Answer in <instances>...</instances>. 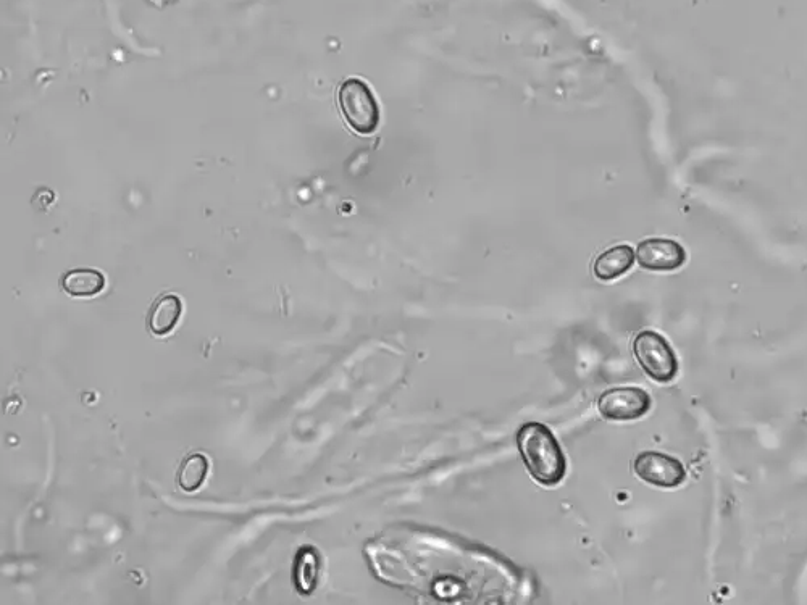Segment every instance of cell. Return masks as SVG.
Returning <instances> with one entry per match:
<instances>
[{
	"label": "cell",
	"mask_w": 807,
	"mask_h": 605,
	"mask_svg": "<svg viewBox=\"0 0 807 605\" xmlns=\"http://www.w3.org/2000/svg\"><path fill=\"white\" fill-rule=\"evenodd\" d=\"M517 446L530 475L544 486L561 483L565 476V457L561 446L541 423H525L517 433Z\"/></svg>",
	"instance_id": "obj_1"
},
{
	"label": "cell",
	"mask_w": 807,
	"mask_h": 605,
	"mask_svg": "<svg viewBox=\"0 0 807 605\" xmlns=\"http://www.w3.org/2000/svg\"><path fill=\"white\" fill-rule=\"evenodd\" d=\"M183 313V302L176 294H164L152 304L147 317L149 330L155 336H167L175 330Z\"/></svg>",
	"instance_id": "obj_7"
},
{
	"label": "cell",
	"mask_w": 807,
	"mask_h": 605,
	"mask_svg": "<svg viewBox=\"0 0 807 605\" xmlns=\"http://www.w3.org/2000/svg\"><path fill=\"white\" fill-rule=\"evenodd\" d=\"M635 254L630 246H615L599 255L594 262V275L601 281L617 280L632 268Z\"/></svg>",
	"instance_id": "obj_8"
},
{
	"label": "cell",
	"mask_w": 807,
	"mask_h": 605,
	"mask_svg": "<svg viewBox=\"0 0 807 605\" xmlns=\"http://www.w3.org/2000/svg\"><path fill=\"white\" fill-rule=\"evenodd\" d=\"M633 352L646 375L659 383H669L678 373V360L674 349L664 336L654 331H643L633 343Z\"/></svg>",
	"instance_id": "obj_3"
},
{
	"label": "cell",
	"mask_w": 807,
	"mask_h": 605,
	"mask_svg": "<svg viewBox=\"0 0 807 605\" xmlns=\"http://www.w3.org/2000/svg\"><path fill=\"white\" fill-rule=\"evenodd\" d=\"M338 102L344 118L352 130L359 134H370L380 123V109L367 84L357 78L344 81L339 86Z\"/></svg>",
	"instance_id": "obj_2"
},
{
	"label": "cell",
	"mask_w": 807,
	"mask_h": 605,
	"mask_svg": "<svg viewBox=\"0 0 807 605\" xmlns=\"http://www.w3.org/2000/svg\"><path fill=\"white\" fill-rule=\"evenodd\" d=\"M651 409V397L640 388L609 389L599 397L598 410L607 420L628 422L648 414Z\"/></svg>",
	"instance_id": "obj_4"
},
{
	"label": "cell",
	"mask_w": 807,
	"mask_h": 605,
	"mask_svg": "<svg viewBox=\"0 0 807 605\" xmlns=\"http://www.w3.org/2000/svg\"><path fill=\"white\" fill-rule=\"evenodd\" d=\"M63 289L73 297H92L102 293L105 276L94 268H76L63 276Z\"/></svg>",
	"instance_id": "obj_9"
},
{
	"label": "cell",
	"mask_w": 807,
	"mask_h": 605,
	"mask_svg": "<svg viewBox=\"0 0 807 605\" xmlns=\"http://www.w3.org/2000/svg\"><path fill=\"white\" fill-rule=\"evenodd\" d=\"M640 267L651 272H674L686 260L685 249L672 239L653 238L641 242L636 249Z\"/></svg>",
	"instance_id": "obj_6"
},
{
	"label": "cell",
	"mask_w": 807,
	"mask_h": 605,
	"mask_svg": "<svg viewBox=\"0 0 807 605\" xmlns=\"http://www.w3.org/2000/svg\"><path fill=\"white\" fill-rule=\"evenodd\" d=\"M296 586L302 594L314 591L318 580V555L312 547L302 549L297 555L296 570H294Z\"/></svg>",
	"instance_id": "obj_11"
},
{
	"label": "cell",
	"mask_w": 807,
	"mask_h": 605,
	"mask_svg": "<svg viewBox=\"0 0 807 605\" xmlns=\"http://www.w3.org/2000/svg\"><path fill=\"white\" fill-rule=\"evenodd\" d=\"M633 470L638 478L657 488H677L686 478L682 462L661 452H641L635 459Z\"/></svg>",
	"instance_id": "obj_5"
},
{
	"label": "cell",
	"mask_w": 807,
	"mask_h": 605,
	"mask_svg": "<svg viewBox=\"0 0 807 605\" xmlns=\"http://www.w3.org/2000/svg\"><path fill=\"white\" fill-rule=\"evenodd\" d=\"M210 462L207 455L202 452H194L181 460L180 468L176 473L180 488L186 493H194L204 484L205 478L209 475Z\"/></svg>",
	"instance_id": "obj_10"
}]
</instances>
